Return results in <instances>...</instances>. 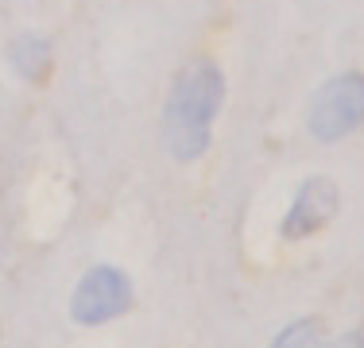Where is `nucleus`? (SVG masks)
<instances>
[{
  "mask_svg": "<svg viewBox=\"0 0 364 348\" xmlns=\"http://www.w3.org/2000/svg\"><path fill=\"white\" fill-rule=\"evenodd\" d=\"M225 101V74L210 58L190 62L171 85L163 104V143L178 163H194L210 151L213 120Z\"/></svg>",
  "mask_w": 364,
  "mask_h": 348,
  "instance_id": "nucleus-1",
  "label": "nucleus"
},
{
  "mask_svg": "<svg viewBox=\"0 0 364 348\" xmlns=\"http://www.w3.org/2000/svg\"><path fill=\"white\" fill-rule=\"evenodd\" d=\"M364 128V70L326 77L306 104V132L318 143H341Z\"/></svg>",
  "mask_w": 364,
  "mask_h": 348,
  "instance_id": "nucleus-2",
  "label": "nucleus"
},
{
  "mask_svg": "<svg viewBox=\"0 0 364 348\" xmlns=\"http://www.w3.org/2000/svg\"><path fill=\"white\" fill-rule=\"evenodd\" d=\"M132 306V283L120 267H93L74 286L70 313L77 325H105V321L128 313Z\"/></svg>",
  "mask_w": 364,
  "mask_h": 348,
  "instance_id": "nucleus-3",
  "label": "nucleus"
},
{
  "mask_svg": "<svg viewBox=\"0 0 364 348\" xmlns=\"http://www.w3.org/2000/svg\"><path fill=\"white\" fill-rule=\"evenodd\" d=\"M337 202H341L337 182L326 178V174H310V178L294 190L287 217L279 221V236L283 240H306V236H314V232H322L326 224L333 221Z\"/></svg>",
  "mask_w": 364,
  "mask_h": 348,
  "instance_id": "nucleus-4",
  "label": "nucleus"
},
{
  "mask_svg": "<svg viewBox=\"0 0 364 348\" xmlns=\"http://www.w3.org/2000/svg\"><path fill=\"white\" fill-rule=\"evenodd\" d=\"M8 62L23 77V82H47L50 66H55V55H50V43L43 35H16L12 47H8Z\"/></svg>",
  "mask_w": 364,
  "mask_h": 348,
  "instance_id": "nucleus-5",
  "label": "nucleus"
},
{
  "mask_svg": "<svg viewBox=\"0 0 364 348\" xmlns=\"http://www.w3.org/2000/svg\"><path fill=\"white\" fill-rule=\"evenodd\" d=\"M272 348H326V333L314 317H299L275 337Z\"/></svg>",
  "mask_w": 364,
  "mask_h": 348,
  "instance_id": "nucleus-6",
  "label": "nucleus"
},
{
  "mask_svg": "<svg viewBox=\"0 0 364 348\" xmlns=\"http://www.w3.org/2000/svg\"><path fill=\"white\" fill-rule=\"evenodd\" d=\"M326 348H364V333H360V329H353V333H341L333 344H326Z\"/></svg>",
  "mask_w": 364,
  "mask_h": 348,
  "instance_id": "nucleus-7",
  "label": "nucleus"
}]
</instances>
